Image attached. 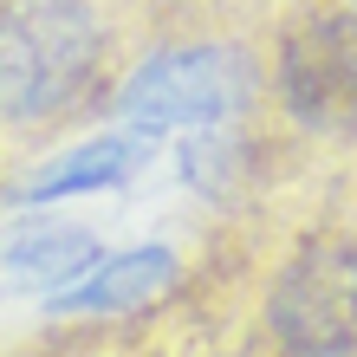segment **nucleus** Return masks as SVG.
I'll return each mask as SVG.
<instances>
[{"instance_id": "nucleus-1", "label": "nucleus", "mask_w": 357, "mask_h": 357, "mask_svg": "<svg viewBox=\"0 0 357 357\" xmlns=\"http://www.w3.org/2000/svg\"><path fill=\"white\" fill-rule=\"evenodd\" d=\"M104 72V20L91 0H13L0 13V123L46 130L72 117Z\"/></svg>"}, {"instance_id": "nucleus-2", "label": "nucleus", "mask_w": 357, "mask_h": 357, "mask_svg": "<svg viewBox=\"0 0 357 357\" xmlns=\"http://www.w3.org/2000/svg\"><path fill=\"white\" fill-rule=\"evenodd\" d=\"M260 98L254 59L227 39H176L137 59L130 78L117 85V117L143 137L169 130H241V117Z\"/></svg>"}, {"instance_id": "nucleus-3", "label": "nucleus", "mask_w": 357, "mask_h": 357, "mask_svg": "<svg viewBox=\"0 0 357 357\" xmlns=\"http://www.w3.org/2000/svg\"><path fill=\"white\" fill-rule=\"evenodd\" d=\"M266 338L280 357H357V241L305 234L266 286Z\"/></svg>"}, {"instance_id": "nucleus-4", "label": "nucleus", "mask_w": 357, "mask_h": 357, "mask_svg": "<svg viewBox=\"0 0 357 357\" xmlns=\"http://www.w3.org/2000/svg\"><path fill=\"white\" fill-rule=\"evenodd\" d=\"M286 117L312 137H357V7H312L273 59Z\"/></svg>"}, {"instance_id": "nucleus-5", "label": "nucleus", "mask_w": 357, "mask_h": 357, "mask_svg": "<svg viewBox=\"0 0 357 357\" xmlns=\"http://www.w3.org/2000/svg\"><path fill=\"white\" fill-rule=\"evenodd\" d=\"M98 254H104V241L85 221L20 215L0 227V292L7 299H59Z\"/></svg>"}, {"instance_id": "nucleus-6", "label": "nucleus", "mask_w": 357, "mask_h": 357, "mask_svg": "<svg viewBox=\"0 0 357 357\" xmlns=\"http://www.w3.org/2000/svg\"><path fill=\"white\" fill-rule=\"evenodd\" d=\"M176 280H182V260L169 247L143 241V247H123V254H98L46 305L52 319H130V312H150L156 299H169Z\"/></svg>"}, {"instance_id": "nucleus-7", "label": "nucleus", "mask_w": 357, "mask_h": 357, "mask_svg": "<svg viewBox=\"0 0 357 357\" xmlns=\"http://www.w3.org/2000/svg\"><path fill=\"white\" fill-rule=\"evenodd\" d=\"M156 156V137H143V130H104V137H85V143H72V150H59L46 156L39 169L13 188V202H66V195H104V188H117V182H130L143 162Z\"/></svg>"}]
</instances>
